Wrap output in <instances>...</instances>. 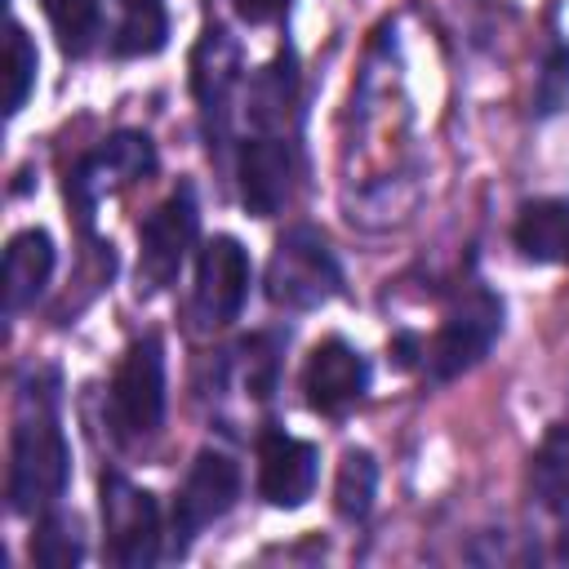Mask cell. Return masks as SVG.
<instances>
[{
    "mask_svg": "<svg viewBox=\"0 0 569 569\" xmlns=\"http://www.w3.org/2000/svg\"><path fill=\"white\" fill-rule=\"evenodd\" d=\"M71 480V445L58 413V373H31L18 391V418L9 436V507L18 516L49 511Z\"/></svg>",
    "mask_w": 569,
    "mask_h": 569,
    "instance_id": "6da1fadb",
    "label": "cell"
},
{
    "mask_svg": "<svg viewBox=\"0 0 569 569\" xmlns=\"http://www.w3.org/2000/svg\"><path fill=\"white\" fill-rule=\"evenodd\" d=\"M498 333H502V298L485 284H471L467 293L453 298L440 329L422 342V373L431 382H453L471 373L493 351Z\"/></svg>",
    "mask_w": 569,
    "mask_h": 569,
    "instance_id": "7a4b0ae2",
    "label": "cell"
},
{
    "mask_svg": "<svg viewBox=\"0 0 569 569\" xmlns=\"http://www.w3.org/2000/svg\"><path fill=\"white\" fill-rule=\"evenodd\" d=\"M338 293H342V262L333 244L307 222L289 227L267 262V298L284 311H316Z\"/></svg>",
    "mask_w": 569,
    "mask_h": 569,
    "instance_id": "3957f363",
    "label": "cell"
},
{
    "mask_svg": "<svg viewBox=\"0 0 569 569\" xmlns=\"http://www.w3.org/2000/svg\"><path fill=\"white\" fill-rule=\"evenodd\" d=\"M107 405H111V431L124 445L151 440L164 422V342L160 333H142L124 347L111 387H107Z\"/></svg>",
    "mask_w": 569,
    "mask_h": 569,
    "instance_id": "277c9868",
    "label": "cell"
},
{
    "mask_svg": "<svg viewBox=\"0 0 569 569\" xmlns=\"http://www.w3.org/2000/svg\"><path fill=\"white\" fill-rule=\"evenodd\" d=\"M102 556L120 569H151L160 560V502L120 471L102 476Z\"/></svg>",
    "mask_w": 569,
    "mask_h": 569,
    "instance_id": "5b68a950",
    "label": "cell"
},
{
    "mask_svg": "<svg viewBox=\"0 0 569 569\" xmlns=\"http://www.w3.org/2000/svg\"><path fill=\"white\" fill-rule=\"evenodd\" d=\"M200 231V204L191 182H178L138 227V293H160L178 280Z\"/></svg>",
    "mask_w": 569,
    "mask_h": 569,
    "instance_id": "8992f818",
    "label": "cell"
},
{
    "mask_svg": "<svg viewBox=\"0 0 569 569\" xmlns=\"http://www.w3.org/2000/svg\"><path fill=\"white\" fill-rule=\"evenodd\" d=\"M240 498V467L222 449H200L173 493V520H169V551L182 556L209 525H218Z\"/></svg>",
    "mask_w": 569,
    "mask_h": 569,
    "instance_id": "52a82bcc",
    "label": "cell"
},
{
    "mask_svg": "<svg viewBox=\"0 0 569 569\" xmlns=\"http://www.w3.org/2000/svg\"><path fill=\"white\" fill-rule=\"evenodd\" d=\"M147 173H156V142H151L142 129H120V133H111L102 147L84 151V156L71 164V173H67V200H71L76 213L89 222L93 209H98L107 196H116V191L142 182Z\"/></svg>",
    "mask_w": 569,
    "mask_h": 569,
    "instance_id": "ba28073f",
    "label": "cell"
},
{
    "mask_svg": "<svg viewBox=\"0 0 569 569\" xmlns=\"http://www.w3.org/2000/svg\"><path fill=\"white\" fill-rule=\"evenodd\" d=\"M253 284V262L249 249L236 236H213L200 258H196V284H191V316L200 329H222L231 325Z\"/></svg>",
    "mask_w": 569,
    "mask_h": 569,
    "instance_id": "9c48e42d",
    "label": "cell"
},
{
    "mask_svg": "<svg viewBox=\"0 0 569 569\" xmlns=\"http://www.w3.org/2000/svg\"><path fill=\"white\" fill-rule=\"evenodd\" d=\"M320 476V449L311 440L289 436L284 427L258 431V498L267 507L293 511L316 493Z\"/></svg>",
    "mask_w": 569,
    "mask_h": 569,
    "instance_id": "30bf717a",
    "label": "cell"
},
{
    "mask_svg": "<svg viewBox=\"0 0 569 569\" xmlns=\"http://www.w3.org/2000/svg\"><path fill=\"white\" fill-rule=\"evenodd\" d=\"M369 360L360 347H351L347 338H325L311 347L307 365H302V391L307 405L325 418H342L351 413L365 391H369Z\"/></svg>",
    "mask_w": 569,
    "mask_h": 569,
    "instance_id": "8fae6325",
    "label": "cell"
},
{
    "mask_svg": "<svg viewBox=\"0 0 569 569\" xmlns=\"http://www.w3.org/2000/svg\"><path fill=\"white\" fill-rule=\"evenodd\" d=\"M240 204L253 218H276L293 196V138L289 133H249L236 156Z\"/></svg>",
    "mask_w": 569,
    "mask_h": 569,
    "instance_id": "7c38bea8",
    "label": "cell"
},
{
    "mask_svg": "<svg viewBox=\"0 0 569 569\" xmlns=\"http://www.w3.org/2000/svg\"><path fill=\"white\" fill-rule=\"evenodd\" d=\"M236 80H240V49H236V40L222 27L204 31L200 44H196V53H191V93L200 102V124H204L209 151L218 142H227Z\"/></svg>",
    "mask_w": 569,
    "mask_h": 569,
    "instance_id": "4fadbf2b",
    "label": "cell"
},
{
    "mask_svg": "<svg viewBox=\"0 0 569 569\" xmlns=\"http://www.w3.org/2000/svg\"><path fill=\"white\" fill-rule=\"evenodd\" d=\"M244 120H249L253 133H289L293 138V120H298V58H293L289 44L249 80Z\"/></svg>",
    "mask_w": 569,
    "mask_h": 569,
    "instance_id": "5bb4252c",
    "label": "cell"
},
{
    "mask_svg": "<svg viewBox=\"0 0 569 569\" xmlns=\"http://www.w3.org/2000/svg\"><path fill=\"white\" fill-rule=\"evenodd\" d=\"M53 262H58L53 236L40 227H27L9 240L4 249V311L9 316H22L27 307H36V298L49 289Z\"/></svg>",
    "mask_w": 569,
    "mask_h": 569,
    "instance_id": "9a60e30c",
    "label": "cell"
},
{
    "mask_svg": "<svg viewBox=\"0 0 569 569\" xmlns=\"http://www.w3.org/2000/svg\"><path fill=\"white\" fill-rule=\"evenodd\" d=\"M511 240L520 249V258L551 267V262H569V200L565 196H542L520 204Z\"/></svg>",
    "mask_w": 569,
    "mask_h": 569,
    "instance_id": "2e32d148",
    "label": "cell"
},
{
    "mask_svg": "<svg viewBox=\"0 0 569 569\" xmlns=\"http://www.w3.org/2000/svg\"><path fill=\"white\" fill-rule=\"evenodd\" d=\"M120 4V27H116V53L120 58H151L164 49L169 18L164 0H116Z\"/></svg>",
    "mask_w": 569,
    "mask_h": 569,
    "instance_id": "e0dca14e",
    "label": "cell"
},
{
    "mask_svg": "<svg viewBox=\"0 0 569 569\" xmlns=\"http://www.w3.org/2000/svg\"><path fill=\"white\" fill-rule=\"evenodd\" d=\"M53 36H58V49L67 58H84L93 44H98V31H102V4L98 0H40Z\"/></svg>",
    "mask_w": 569,
    "mask_h": 569,
    "instance_id": "ac0fdd59",
    "label": "cell"
},
{
    "mask_svg": "<svg viewBox=\"0 0 569 569\" xmlns=\"http://www.w3.org/2000/svg\"><path fill=\"white\" fill-rule=\"evenodd\" d=\"M378 498V462L369 449H347L333 480V507L342 520H365Z\"/></svg>",
    "mask_w": 569,
    "mask_h": 569,
    "instance_id": "d6986e66",
    "label": "cell"
},
{
    "mask_svg": "<svg viewBox=\"0 0 569 569\" xmlns=\"http://www.w3.org/2000/svg\"><path fill=\"white\" fill-rule=\"evenodd\" d=\"M533 493L547 511H569V427H551L533 453Z\"/></svg>",
    "mask_w": 569,
    "mask_h": 569,
    "instance_id": "ffe728a7",
    "label": "cell"
},
{
    "mask_svg": "<svg viewBox=\"0 0 569 569\" xmlns=\"http://www.w3.org/2000/svg\"><path fill=\"white\" fill-rule=\"evenodd\" d=\"M80 556H84V538H80L76 516H62L49 507L31 533V560L44 569H71L80 565Z\"/></svg>",
    "mask_w": 569,
    "mask_h": 569,
    "instance_id": "44dd1931",
    "label": "cell"
},
{
    "mask_svg": "<svg viewBox=\"0 0 569 569\" xmlns=\"http://www.w3.org/2000/svg\"><path fill=\"white\" fill-rule=\"evenodd\" d=\"M31 89H36V44L22 31V22H13L9 27V98H4V111L18 116L31 98Z\"/></svg>",
    "mask_w": 569,
    "mask_h": 569,
    "instance_id": "7402d4cb",
    "label": "cell"
},
{
    "mask_svg": "<svg viewBox=\"0 0 569 569\" xmlns=\"http://www.w3.org/2000/svg\"><path fill=\"white\" fill-rule=\"evenodd\" d=\"M569 107V44H551L533 84V111L538 116H560Z\"/></svg>",
    "mask_w": 569,
    "mask_h": 569,
    "instance_id": "603a6c76",
    "label": "cell"
},
{
    "mask_svg": "<svg viewBox=\"0 0 569 569\" xmlns=\"http://www.w3.org/2000/svg\"><path fill=\"white\" fill-rule=\"evenodd\" d=\"M284 4H289V0H231L236 18L249 22V27H267V22H276V18L284 13Z\"/></svg>",
    "mask_w": 569,
    "mask_h": 569,
    "instance_id": "cb8c5ba5",
    "label": "cell"
}]
</instances>
